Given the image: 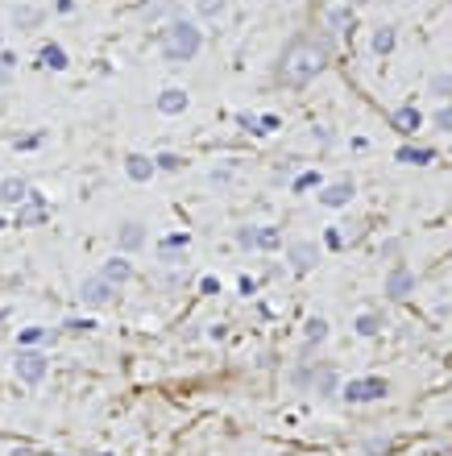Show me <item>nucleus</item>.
<instances>
[{"label": "nucleus", "instance_id": "f257e3e1", "mask_svg": "<svg viewBox=\"0 0 452 456\" xmlns=\"http://www.w3.org/2000/svg\"><path fill=\"white\" fill-rule=\"evenodd\" d=\"M324 62H328L324 42H316V38H295V42L282 50V58H278V83L291 91L307 88L319 71H324Z\"/></svg>", "mask_w": 452, "mask_h": 456}, {"label": "nucleus", "instance_id": "f03ea898", "mask_svg": "<svg viewBox=\"0 0 452 456\" xmlns=\"http://www.w3.org/2000/svg\"><path fill=\"white\" fill-rule=\"evenodd\" d=\"M199 46H204V34H199V25L195 21H171L166 29H162V58L166 62H191L195 54H199Z\"/></svg>", "mask_w": 452, "mask_h": 456}, {"label": "nucleus", "instance_id": "7ed1b4c3", "mask_svg": "<svg viewBox=\"0 0 452 456\" xmlns=\"http://www.w3.org/2000/svg\"><path fill=\"white\" fill-rule=\"evenodd\" d=\"M382 394H386V382L382 377H353V382L340 386V398H349V403H373Z\"/></svg>", "mask_w": 452, "mask_h": 456}, {"label": "nucleus", "instance_id": "20e7f679", "mask_svg": "<svg viewBox=\"0 0 452 456\" xmlns=\"http://www.w3.org/2000/svg\"><path fill=\"white\" fill-rule=\"evenodd\" d=\"M13 369H17V377H21L25 386H38L46 377V369H50V361H46L42 353H34V349H21L17 361H13Z\"/></svg>", "mask_w": 452, "mask_h": 456}, {"label": "nucleus", "instance_id": "39448f33", "mask_svg": "<svg viewBox=\"0 0 452 456\" xmlns=\"http://www.w3.org/2000/svg\"><path fill=\"white\" fill-rule=\"evenodd\" d=\"M237 245L241 249H278L282 245V232L270 224H253V228H241L237 232Z\"/></svg>", "mask_w": 452, "mask_h": 456}, {"label": "nucleus", "instance_id": "423d86ee", "mask_svg": "<svg viewBox=\"0 0 452 456\" xmlns=\"http://www.w3.org/2000/svg\"><path fill=\"white\" fill-rule=\"evenodd\" d=\"M112 295H117V286H108L100 274H95V278H84V286H79V303H84V307H108Z\"/></svg>", "mask_w": 452, "mask_h": 456}, {"label": "nucleus", "instance_id": "0eeeda50", "mask_svg": "<svg viewBox=\"0 0 452 456\" xmlns=\"http://www.w3.org/2000/svg\"><path fill=\"white\" fill-rule=\"evenodd\" d=\"M419 125H423V112H419L415 104H403V108L390 112V129H394V133L415 137V133H419Z\"/></svg>", "mask_w": 452, "mask_h": 456}, {"label": "nucleus", "instance_id": "6e6552de", "mask_svg": "<svg viewBox=\"0 0 452 456\" xmlns=\"http://www.w3.org/2000/svg\"><path fill=\"white\" fill-rule=\"evenodd\" d=\"M386 295L390 299H407V295H415V274L399 262V266H390V274H386Z\"/></svg>", "mask_w": 452, "mask_h": 456}, {"label": "nucleus", "instance_id": "1a4fd4ad", "mask_svg": "<svg viewBox=\"0 0 452 456\" xmlns=\"http://www.w3.org/2000/svg\"><path fill=\"white\" fill-rule=\"evenodd\" d=\"M46 212H50V208H46V199H42V195H38V191H29V195H25V203L17 208V228H29V224H38V220H42Z\"/></svg>", "mask_w": 452, "mask_h": 456}, {"label": "nucleus", "instance_id": "9d476101", "mask_svg": "<svg viewBox=\"0 0 452 456\" xmlns=\"http://www.w3.org/2000/svg\"><path fill=\"white\" fill-rule=\"evenodd\" d=\"M25 195H29V182H25V179H17V175L0 179V203H4V208H21Z\"/></svg>", "mask_w": 452, "mask_h": 456}, {"label": "nucleus", "instance_id": "9b49d317", "mask_svg": "<svg viewBox=\"0 0 452 456\" xmlns=\"http://www.w3.org/2000/svg\"><path fill=\"white\" fill-rule=\"evenodd\" d=\"M353 191H357L353 179H340V182H332V187L319 191V203H324V208H345V203L353 199Z\"/></svg>", "mask_w": 452, "mask_h": 456}, {"label": "nucleus", "instance_id": "f8f14e48", "mask_svg": "<svg viewBox=\"0 0 452 456\" xmlns=\"http://www.w3.org/2000/svg\"><path fill=\"white\" fill-rule=\"evenodd\" d=\"M187 245H191V236L187 232H175V236H166V241H158V257L162 262H182V253H187Z\"/></svg>", "mask_w": 452, "mask_h": 456}, {"label": "nucleus", "instance_id": "ddd939ff", "mask_svg": "<svg viewBox=\"0 0 452 456\" xmlns=\"http://www.w3.org/2000/svg\"><path fill=\"white\" fill-rule=\"evenodd\" d=\"M38 67H46V71H67L71 62H67V50L58 42H46L42 50H38Z\"/></svg>", "mask_w": 452, "mask_h": 456}, {"label": "nucleus", "instance_id": "4468645a", "mask_svg": "<svg viewBox=\"0 0 452 456\" xmlns=\"http://www.w3.org/2000/svg\"><path fill=\"white\" fill-rule=\"evenodd\" d=\"M291 266H295V274H307L316 266V245L312 241H295L291 245Z\"/></svg>", "mask_w": 452, "mask_h": 456}, {"label": "nucleus", "instance_id": "2eb2a0df", "mask_svg": "<svg viewBox=\"0 0 452 456\" xmlns=\"http://www.w3.org/2000/svg\"><path fill=\"white\" fill-rule=\"evenodd\" d=\"M187 91L182 88H166L162 95H158V112H166V116H179V112H187Z\"/></svg>", "mask_w": 452, "mask_h": 456}, {"label": "nucleus", "instance_id": "dca6fc26", "mask_svg": "<svg viewBox=\"0 0 452 456\" xmlns=\"http://www.w3.org/2000/svg\"><path fill=\"white\" fill-rule=\"evenodd\" d=\"M100 278H104L108 286H121V282H129V278H133V266H129L125 257H112V262H104Z\"/></svg>", "mask_w": 452, "mask_h": 456}, {"label": "nucleus", "instance_id": "f3484780", "mask_svg": "<svg viewBox=\"0 0 452 456\" xmlns=\"http://www.w3.org/2000/svg\"><path fill=\"white\" fill-rule=\"evenodd\" d=\"M154 170H158V166H154L145 154H129V158H125V175H129L133 182H149V175H154Z\"/></svg>", "mask_w": 452, "mask_h": 456}, {"label": "nucleus", "instance_id": "a211bd4d", "mask_svg": "<svg viewBox=\"0 0 452 456\" xmlns=\"http://www.w3.org/2000/svg\"><path fill=\"white\" fill-rule=\"evenodd\" d=\"M432 158H436V149H427V145H403L399 149V162H407V166H423Z\"/></svg>", "mask_w": 452, "mask_h": 456}, {"label": "nucleus", "instance_id": "6ab92c4d", "mask_svg": "<svg viewBox=\"0 0 452 456\" xmlns=\"http://www.w3.org/2000/svg\"><path fill=\"white\" fill-rule=\"evenodd\" d=\"M145 245V228L137 224V220H129V224L121 228V249L129 253V249H141Z\"/></svg>", "mask_w": 452, "mask_h": 456}, {"label": "nucleus", "instance_id": "aec40b11", "mask_svg": "<svg viewBox=\"0 0 452 456\" xmlns=\"http://www.w3.org/2000/svg\"><path fill=\"white\" fill-rule=\"evenodd\" d=\"M312 382H316V390H319V394H336V386H340V382H336V369H328V365L319 369Z\"/></svg>", "mask_w": 452, "mask_h": 456}, {"label": "nucleus", "instance_id": "412c9836", "mask_svg": "<svg viewBox=\"0 0 452 456\" xmlns=\"http://www.w3.org/2000/svg\"><path fill=\"white\" fill-rule=\"evenodd\" d=\"M394 42H399V38H394V29H390V25H382V29L373 34V54H390V50H394Z\"/></svg>", "mask_w": 452, "mask_h": 456}, {"label": "nucleus", "instance_id": "4be33fe9", "mask_svg": "<svg viewBox=\"0 0 452 456\" xmlns=\"http://www.w3.org/2000/svg\"><path fill=\"white\" fill-rule=\"evenodd\" d=\"M357 332H361V336H378V332H382V316L361 311V316H357Z\"/></svg>", "mask_w": 452, "mask_h": 456}, {"label": "nucleus", "instance_id": "5701e85b", "mask_svg": "<svg viewBox=\"0 0 452 456\" xmlns=\"http://www.w3.org/2000/svg\"><path fill=\"white\" fill-rule=\"evenodd\" d=\"M328 340V319H307V344H324Z\"/></svg>", "mask_w": 452, "mask_h": 456}, {"label": "nucleus", "instance_id": "b1692460", "mask_svg": "<svg viewBox=\"0 0 452 456\" xmlns=\"http://www.w3.org/2000/svg\"><path fill=\"white\" fill-rule=\"evenodd\" d=\"M46 336H50V328H25V332H21L17 340H21V344L29 349V344H38V340H46Z\"/></svg>", "mask_w": 452, "mask_h": 456}, {"label": "nucleus", "instance_id": "393cba45", "mask_svg": "<svg viewBox=\"0 0 452 456\" xmlns=\"http://www.w3.org/2000/svg\"><path fill=\"white\" fill-rule=\"evenodd\" d=\"M195 8H199V17H220L225 0H195Z\"/></svg>", "mask_w": 452, "mask_h": 456}, {"label": "nucleus", "instance_id": "a878e982", "mask_svg": "<svg viewBox=\"0 0 452 456\" xmlns=\"http://www.w3.org/2000/svg\"><path fill=\"white\" fill-rule=\"evenodd\" d=\"M295 191H312V187H319V170H307V175H299V179L291 182Z\"/></svg>", "mask_w": 452, "mask_h": 456}, {"label": "nucleus", "instance_id": "bb28decb", "mask_svg": "<svg viewBox=\"0 0 452 456\" xmlns=\"http://www.w3.org/2000/svg\"><path fill=\"white\" fill-rule=\"evenodd\" d=\"M154 166H162V170H179L182 162H179V154H158V158H154Z\"/></svg>", "mask_w": 452, "mask_h": 456}, {"label": "nucleus", "instance_id": "cd10ccee", "mask_svg": "<svg viewBox=\"0 0 452 456\" xmlns=\"http://www.w3.org/2000/svg\"><path fill=\"white\" fill-rule=\"evenodd\" d=\"M436 129H444V133H452V104H444V108L436 112Z\"/></svg>", "mask_w": 452, "mask_h": 456}, {"label": "nucleus", "instance_id": "c85d7f7f", "mask_svg": "<svg viewBox=\"0 0 452 456\" xmlns=\"http://www.w3.org/2000/svg\"><path fill=\"white\" fill-rule=\"evenodd\" d=\"M345 25H353V13L336 8V13H332V29H345Z\"/></svg>", "mask_w": 452, "mask_h": 456}, {"label": "nucleus", "instance_id": "c756f323", "mask_svg": "<svg viewBox=\"0 0 452 456\" xmlns=\"http://www.w3.org/2000/svg\"><path fill=\"white\" fill-rule=\"evenodd\" d=\"M62 328H67V332H91L95 323H91V319H67Z\"/></svg>", "mask_w": 452, "mask_h": 456}, {"label": "nucleus", "instance_id": "7c9ffc66", "mask_svg": "<svg viewBox=\"0 0 452 456\" xmlns=\"http://www.w3.org/2000/svg\"><path fill=\"white\" fill-rule=\"evenodd\" d=\"M432 88L440 91V95H452V75H440V79H432Z\"/></svg>", "mask_w": 452, "mask_h": 456}, {"label": "nucleus", "instance_id": "2f4dec72", "mask_svg": "<svg viewBox=\"0 0 452 456\" xmlns=\"http://www.w3.org/2000/svg\"><path fill=\"white\" fill-rule=\"evenodd\" d=\"M199 286H204V295H220V278H212V274H208Z\"/></svg>", "mask_w": 452, "mask_h": 456}, {"label": "nucleus", "instance_id": "473e14b6", "mask_svg": "<svg viewBox=\"0 0 452 456\" xmlns=\"http://www.w3.org/2000/svg\"><path fill=\"white\" fill-rule=\"evenodd\" d=\"M17 21H21V25H34V21H38V13H34V8H21V13H17Z\"/></svg>", "mask_w": 452, "mask_h": 456}, {"label": "nucleus", "instance_id": "72a5a7b5", "mask_svg": "<svg viewBox=\"0 0 452 456\" xmlns=\"http://www.w3.org/2000/svg\"><path fill=\"white\" fill-rule=\"evenodd\" d=\"M8 79H13V71H8V67H0V88H8Z\"/></svg>", "mask_w": 452, "mask_h": 456}]
</instances>
